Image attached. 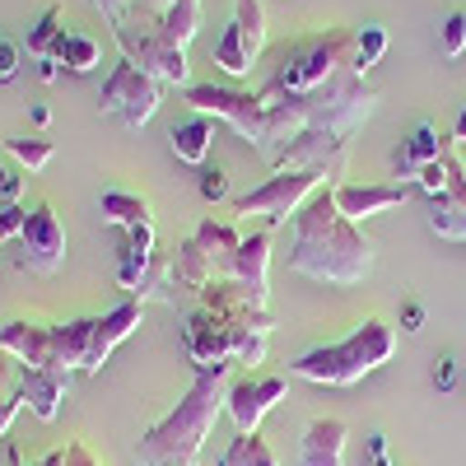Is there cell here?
Wrapping results in <instances>:
<instances>
[{"mask_svg": "<svg viewBox=\"0 0 466 466\" xmlns=\"http://www.w3.org/2000/svg\"><path fill=\"white\" fill-rule=\"evenodd\" d=\"M294 103H299L308 127H322V131H336V136L350 140L373 116L378 89L369 85V75H360L355 66H345V70L331 75L327 85L308 89V94H294Z\"/></svg>", "mask_w": 466, "mask_h": 466, "instance_id": "ba28073f", "label": "cell"}, {"mask_svg": "<svg viewBox=\"0 0 466 466\" xmlns=\"http://www.w3.org/2000/svg\"><path fill=\"white\" fill-rule=\"evenodd\" d=\"M10 466H24V457H19V452H15V448H10Z\"/></svg>", "mask_w": 466, "mask_h": 466, "instance_id": "c3c4849f", "label": "cell"}, {"mask_svg": "<svg viewBox=\"0 0 466 466\" xmlns=\"http://www.w3.org/2000/svg\"><path fill=\"white\" fill-rule=\"evenodd\" d=\"M33 466H66V448H52L47 457H37Z\"/></svg>", "mask_w": 466, "mask_h": 466, "instance_id": "f6af8a7d", "label": "cell"}, {"mask_svg": "<svg viewBox=\"0 0 466 466\" xmlns=\"http://www.w3.org/2000/svg\"><path fill=\"white\" fill-rule=\"evenodd\" d=\"M345 420L336 415H318L299 439V466H345Z\"/></svg>", "mask_w": 466, "mask_h": 466, "instance_id": "ffe728a7", "label": "cell"}, {"mask_svg": "<svg viewBox=\"0 0 466 466\" xmlns=\"http://www.w3.org/2000/svg\"><path fill=\"white\" fill-rule=\"evenodd\" d=\"M369 452H373V466H392V461H387V439L382 434L369 439Z\"/></svg>", "mask_w": 466, "mask_h": 466, "instance_id": "b9f144b4", "label": "cell"}, {"mask_svg": "<svg viewBox=\"0 0 466 466\" xmlns=\"http://www.w3.org/2000/svg\"><path fill=\"white\" fill-rule=\"evenodd\" d=\"M266 52V10H261V0H233V19L224 28V37L215 43L210 61L233 75V80H248V75L257 70Z\"/></svg>", "mask_w": 466, "mask_h": 466, "instance_id": "9c48e42d", "label": "cell"}, {"mask_svg": "<svg viewBox=\"0 0 466 466\" xmlns=\"http://www.w3.org/2000/svg\"><path fill=\"white\" fill-rule=\"evenodd\" d=\"M382 52H387V28L369 24V28L355 33V70H360V75H369V70L382 61Z\"/></svg>", "mask_w": 466, "mask_h": 466, "instance_id": "4dcf8cb0", "label": "cell"}, {"mask_svg": "<svg viewBox=\"0 0 466 466\" xmlns=\"http://www.w3.org/2000/svg\"><path fill=\"white\" fill-rule=\"evenodd\" d=\"M401 322H406V331H420V322H424V308H420V303H406V308H401Z\"/></svg>", "mask_w": 466, "mask_h": 466, "instance_id": "60d3db41", "label": "cell"}, {"mask_svg": "<svg viewBox=\"0 0 466 466\" xmlns=\"http://www.w3.org/2000/svg\"><path fill=\"white\" fill-rule=\"evenodd\" d=\"M228 369L233 364L197 369L187 397L136 439L140 466H197L201 461V448H206L215 420L224 415V401H228Z\"/></svg>", "mask_w": 466, "mask_h": 466, "instance_id": "3957f363", "label": "cell"}, {"mask_svg": "<svg viewBox=\"0 0 466 466\" xmlns=\"http://www.w3.org/2000/svg\"><path fill=\"white\" fill-rule=\"evenodd\" d=\"M159 80H149L140 66H131L127 56L112 66V75L103 80V94H98V107L107 116H116L127 131H140L154 112H159Z\"/></svg>", "mask_w": 466, "mask_h": 466, "instance_id": "30bf717a", "label": "cell"}, {"mask_svg": "<svg viewBox=\"0 0 466 466\" xmlns=\"http://www.w3.org/2000/svg\"><path fill=\"white\" fill-rule=\"evenodd\" d=\"M28 397L24 392H10V397H0V439L10 434V424H15V415H19V406H24Z\"/></svg>", "mask_w": 466, "mask_h": 466, "instance_id": "8d00e7d4", "label": "cell"}, {"mask_svg": "<svg viewBox=\"0 0 466 466\" xmlns=\"http://www.w3.org/2000/svg\"><path fill=\"white\" fill-rule=\"evenodd\" d=\"M270 308L252 299L243 285L219 280L197 294V308L182 322V345L197 369L215 364H261L266 360V340H270Z\"/></svg>", "mask_w": 466, "mask_h": 466, "instance_id": "6da1fadb", "label": "cell"}, {"mask_svg": "<svg viewBox=\"0 0 466 466\" xmlns=\"http://www.w3.org/2000/svg\"><path fill=\"white\" fill-rule=\"evenodd\" d=\"M270 228H257V233H248L243 238V248H238V257H233V285H243L252 299H261V303H270Z\"/></svg>", "mask_w": 466, "mask_h": 466, "instance_id": "ac0fdd59", "label": "cell"}, {"mask_svg": "<svg viewBox=\"0 0 466 466\" xmlns=\"http://www.w3.org/2000/svg\"><path fill=\"white\" fill-rule=\"evenodd\" d=\"M24 219H28V210H24L19 201L0 210V243H5V238H19V233H24Z\"/></svg>", "mask_w": 466, "mask_h": 466, "instance_id": "d590c367", "label": "cell"}, {"mask_svg": "<svg viewBox=\"0 0 466 466\" xmlns=\"http://www.w3.org/2000/svg\"><path fill=\"white\" fill-rule=\"evenodd\" d=\"M439 52H443L448 61H457V56L466 52V10H452V15L443 19V28H439Z\"/></svg>", "mask_w": 466, "mask_h": 466, "instance_id": "1f68e13d", "label": "cell"}, {"mask_svg": "<svg viewBox=\"0 0 466 466\" xmlns=\"http://www.w3.org/2000/svg\"><path fill=\"white\" fill-rule=\"evenodd\" d=\"M270 168H308V173H322L327 182L340 187L345 168H350V140L336 136V131H322V127H303L276 159H270Z\"/></svg>", "mask_w": 466, "mask_h": 466, "instance_id": "4fadbf2b", "label": "cell"}, {"mask_svg": "<svg viewBox=\"0 0 466 466\" xmlns=\"http://www.w3.org/2000/svg\"><path fill=\"white\" fill-rule=\"evenodd\" d=\"M452 145H466V103L457 112V127H452Z\"/></svg>", "mask_w": 466, "mask_h": 466, "instance_id": "ee69618b", "label": "cell"}, {"mask_svg": "<svg viewBox=\"0 0 466 466\" xmlns=\"http://www.w3.org/2000/svg\"><path fill=\"white\" fill-rule=\"evenodd\" d=\"M210 145H215V116H191V122H182V127H173V154L182 164H191V168H206V159H210Z\"/></svg>", "mask_w": 466, "mask_h": 466, "instance_id": "cb8c5ba5", "label": "cell"}, {"mask_svg": "<svg viewBox=\"0 0 466 466\" xmlns=\"http://www.w3.org/2000/svg\"><path fill=\"white\" fill-rule=\"evenodd\" d=\"M103 219L116 224V228H136V224H149V201L140 197V191H103Z\"/></svg>", "mask_w": 466, "mask_h": 466, "instance_id": "4316f807", "label": "cell"}, {"mask_svg": "<svg viewBox=\"0 0 466 466\" xmlns=\"http://www.w3.org/2000/svg\"><path fill=\"white\" fill-rule=\"evenodd\" d=\"M37 75H43V80L52 85L56 75H61V61H56V56H47V61H37Z\"/></svg>", "mask_w": 466, "mask_h": 466, "instance_id": "7bdbcfd3", "label": "cell"}, {"mask_svg": "<svg viewBox=\"0 0 466 466\" xmlns=\"http://www.w3.org/2000/svg\"><path fill=\"white\" fill-rule=\"evenodd\" d=\"M19 191H24V182H19V177L5 168V164H0V197H5V201L15 206V201H19Z\"/></svg>", "mask_w": 466, "mask_h": 466, "instance_id": "f35d334b", "label": "cell"}, {"mask_svg": "<svg viewBox=\"0 0 466 466\" xmlns=\"http://www.w3.org/2000/svg\"><path fill=\"white\" fill-rule=\"evenodd\" d=\"M33 122H37V127H47V122H52V107H47V103H37V107H33Z\"/></svg>", "mask_w": 466, "mask_h": 466, "instance_id": "7dc6e473", "label": "cell"}, {"mask_svg": "<svg viewBox=\"0 0 466 466\" xmlns=\"http://www.w3.org/2000/svg\"><path fill=\"white\" fill-rule=\"evenodd\" d=\"M66 466H103V461L89 452V443L75 439V443H66Z\"/></svg>", "mask_w": 466, "mask_h": 466, "instance_id": "74e56055", "label": "cell"}, {"mask_svg": "<svg viewBox=\"0 0 466 466\" xmlns=\"http://www.w3.org/2000/svg\"><path fill=\"white\" fill-rule=\"evenodd\" d=\"M448 140L452 136H439V127L434 122H420L415 131H410V140L392 154V164H397V173H420L424 164H434V159H443V149H448Z\"/></svg>", "mask_w": 466, "mask_h": 466, "instance_id": "603a6c76", "label": "cell"}, {"mask_svg": "<svg viewBox=\"0 0 466 466\" xmlns=\"http://www.w3.org/2000/svg\"><path fill=\"white\" fill-rule=\"evenodd\" d=\"M112 28H116V47H122V56H127L131 66H140L149 80H159V85L187 89V52L173 47L154 24L140 28V24L122 19V24H112Z\"/></svg>", "mask_w": 466, "mask_h": 466, "instance_id": "8fae6325", "label": "cell"}, {"mask_svg": "<svg viewBox=\"0 0 466 466\" xmlns=\"http://www.w3.org/2000/svg\"><path fill=\"white\" fill-rule=\"evenodd\" d=\"M201 197L206 201H228V173L224 168H201Z\"/></svg>", "mask_w": 466, "mask_h": 466, "instance_id": "836d02e7", "label": "cell"}, {"mask_svg": "<svg viewBox=\"0 0 466 466\" xmlns=\"http://www.w3.org/2000/svg\"><path fill=\"white\" fill-rule=\"evenodd\" d=\"M98 318H70V322H5L0 327V350L15 355L24 369H47V373H85L89 345H94Z\"/></svg>", "mask_w": 466, "mask_h": 466, "instance_id": "5b68a950", "label": "cell"}, {"mask_svg": "<svg viewBox=\"0 0 466 466\" xmlns=\"http://www.w3.org/2000/svg\"><path fill=\"white\" fill-rule=\"evenodd\" d=\"M5 149L19 159V168H28V173H43L52 159H56V145L52 140H43V136H10L5 140Z\"/></svg>", "mask_w": 466, "mask_h": 466, "instance_id": "f546056e", "label": "cell"}, {"mask_svg": "<svg viewBox=\"0 0 466 466\" xmlns=\"http://www.w3.org/2000/svg\"><path fill=\"white\" fill-rule=\"evenodd\" d=\"M439 387H452V360H439Z\"/></svg>", "mask_w": 466, "mask_h": 466, "instance_id": "bcb514c9", "label": "cell"}, {"mask_svg": "<svg viewBox=\"0 0 466 466\" xmlns=\"http://www.w3.org/2000/svg\"><path fill=\"white\" fill-rule=\"evenodd\" d=\"M61 19H66V10L56 5V0H52V5H47L43 15H37V24L28 28V43H24V52H28L33 61H47V56H56V43L66 37Z\"/></svg>", "mask_w": 466, "mask_h": 466, "instance_id": "484cf974", "label": "cell"}, {"mask_svg": "<svg viewBox=\"0 0 466 466\" xmlns=\"http://www.w3.org/2000/svg\"><path fill=\"white\" fill-rule=\"evenodd\" d=\"M94 5H98V10H103L112 24H122V19H127V10L136 5V0H94Z\"/></svg>", "mask_w": 466, "mask_h": 466, "instance_id": "ab89813d", "label": "cell"}, {"mask_svg": "<svg viewBox=\"0 0 466 466\" xmlns=\"http://www.w3.org/2000/svg\"><path fill=\"white\" fill-rule=\"evenodd\" d=\"M322 182H327L322 173L280 168V173H270L261 187L243 191V197H233V210H238V215H266L270 224H285V219H294V210L313 197Z\"/></svg>", "mask_w": 466, "mask_h": 466, "instance_id": "7c38bea8", "label": "cell"}, {"mask_svg": "<svg viewBox=\"0 0 466 466\" xmlns=\"http://www.w3.org/2000/svg\"><path fill=\"white\" fill-rule=\"evenodd\" d=\"M443 187H448V159H434L415 173V191H424V197H439Z\"/></svg>", "mask_w": 466, "mask_h": 466, "instance_id": "d6a6232c", "label": "cell"}, {"mask_svg": "<svg viewBox=\"0 0 466 466\" xmlns=\"http://www.w3.org/2000/svg\"><path fill=\"white\" fill-rule=\"evenodd\" d=\"M154 252H159V243H154V224H136V228H122V252H116V285L122 289H140L145 270L154 261Z\"/></svg>", "mask_w": 466, "mask_h": 466, "instance_id": "44dd1931", "label": "cell"}, {"mask_svg": "<svg viewBox=\"0 0 466 466\" xmlns=\"http://www.w3.org/2000/svg\"><path fill=\"white\" fill-rule=\"evenodd\" d=\"M15 75H19V43L0 33V85H10Z\"/></svg>", "mask_w": 466, "mask_h": 466, "instance_id": "e575fe53", "label": "cell"}, {"mask_svg": "<svg viewBox=\"0 0 466 466\" xmlns=\"http://www.w3.org/2000/svg\"><path fill=\"white\" fill-rule=\"evenodd\" d=\"M140 318H145V303H140V299H122V303L112 308V313H103L98 327H94V345H89V364H85V373H98L103 360H107L112 350L140 327Z\"/></svg>", "mask_w": 466, "mask_h": 466, "instance_id": "d6986e66", "label": "cell"}, {"mask_svg": "<svg viewBox=\"0 0 466 466\" xmlns=\"http://www.w3.org/2000/svg\"><path fill=\"white\" fill-rule=\"evenodd\" d=\"M415 197V182H340L336 187V201H340V210L355 219V224H364V219H373V215H382V210H397V206H406Z\"/></svg>", "mask_w": 466, "mask_h": 466, "instance_id": "e0dca14e", "label": "cell"}, {"mask_svg": "<svg viewBox=\"0 0 466 466\" xmlns=\"http://www.w3.org/2000/svg\"><path fill=\"white\" fill-rule=\"evenodd\" d=\"M285 392H289V378H280V373H248L238 382H228L224 410H228L233 424H238V434H257L261 420L285 401Z\"/></svg>", "mask_w": 466, "mask_h": 466, "instance_id": "9a60e30c", "label": "cell"}, {"mask_svg": "<svg viewBox=\"0 0 466 466\" xmlns=\"http://www.w3.org/2000/svg\"><path fill=\"white\" fill-rule=\"evenodd\" d=\"M392 350H397V331L378 318H364L345 340H331V345H318L308 355H299L289 364V373L318 382V387H355L360 378H369L373 369L392 360Z\"/></svg>", "mask_w": 466, "mask_h": 466, "instance_id": "277c9868", "label": "cell"}, {"mask_svg": "<svg viewBox=\"0 0 466 466\" xmlns=\"http://www.w3.org/2000/svg\"><path fill=\"white\" fill-rule=\"evenodd\" d=\"M219 466H280V457L270 452V443L261 434H238L228 443V452L219 457Z\"/></svg>", "mask_w": 466, "mask_h": 466, "instance_id": "83f0119b", "label": "cell"}, {"mask_svg": "<svg viewBox=\"0 0 466 466\" xmlns=\"http://www.w3.org/2000/svg\"><path fill=\"white\" fill-rule=\"evenodd\" d=\"M56 61L70 70V75H89L98 66V43L85 33H66L61 43H56Z\"/></svg>", "mask_w": 466, "mask_h": 466, "instance_id": "f1b7e54d", "label": "cell"}, {"mask_svg": "<svg viewBox=\"0 0 466 466\" xmlns=\"http://www.w3.org/2000/svg\"><path fill=\"white\" fill-rule=\"evenodd\" d=\"M443 159H448V187L439 197H430V228L448 243H466V168L457 159L452 140L443 149Z\"/></svg>", "mask_w": 466, "mask_h": 466, "instance_id": "2e32d148", "label": "cell"}, {"mask_svg": "<svg viewBox=\"0 0 466 466\" xmlns=\"http://www.w3.org/2000/svg\"><path fill=\"white\" fill-rule=\"evenodd\" d=\"M66 387H70V378H61V373H47V369H24L19 364V392L28 397V410L37 415V420H56L61 415V397H66Z\"/></svg>", "mask_w": 466, "mask_h": 466, "instance_id": "7402d4cb", "label": "cell"}, {"mask_svg": "<svg viewBox=\"0 0 466 466\" xmlns=\"http://www.w3.org/2000/svg\"><path fill=\"white\" fill-rule=\"evenodd\" d=\"M154 28H159L173 47L187 52V43H191V37H197V28H201V0H177V5H168L159 19H154Z\"/></svg>", "mask_w": 466, "mask_h": 466, "instance_id": "d4e9b609", "label": "cell"}, {"mask_svg": "<svg viewBox=\"0 0 466 466\" xmlns=\"http://www.w3.org/2000/svg\"><path fill=\"white\" fill-rule=\"evenodd\" d=\"M289 270L318 285H360L373 270V243L336 201V182H322L313 197L294 210Z\"/></svg>", "mask_w": 466, "mask_h": 466, "instance_id": "7a4b0ae2", "label": "cell"}, {"mask_svg": "<svg viewBox=\"0 0 466 466\" xmlns=\"http://www.w3.org/2000/svg\"><path fill=\"white\" fill-rule=\"evenodd\" d=\"M61 261H66V224L52 201H37L19 233V266L33 276H52Z\"/></svg>", "mask_w": 466, "mask_h": 466, "instance_id": "5bb4252c", "label": "cell"}, {"mask_svg": "<svg viewBox=\"0 0 466 466\" xmlns=\"http://www.w3.org/2000/svg\"><path fill=\"white\" fill-rule=\"evenodd\" d=\"M238 248H243V233L228 219H215V215L201 219L197 233L173 248V289H187L191 299H197L201 289L228 280Z\"/></svg>", "mask_w": 466, "mask_h": 466, "instance_id": "52a82bcc", "label": "cell"}, {"mask_svg": "<svg viewBox=\"0 0 466 466\" xmlns=\"http://www.w3.org/2000/svg\"><path fill=\"white\" fill-rule=\"evenodd\" d=\"M355 33L360 28H322V33H308L294 37L276 52V66H270V80L266 89L276 94H308L327 85L336 70L355 66Z\"/></svg>", "mask_w": 466, "mask_h": 466, "instance_id": "8992f818", "label": "cell"}]
</instances>
